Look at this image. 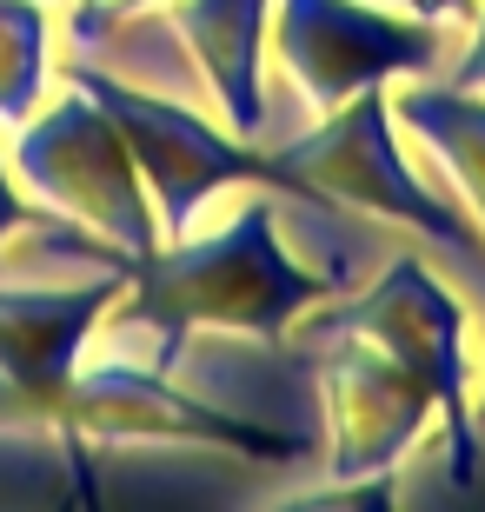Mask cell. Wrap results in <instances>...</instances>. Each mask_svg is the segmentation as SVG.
Returning <instances> with one entry per match:
<instances>
[{
    "mask_svg": "<svg viewBox=\"0 0 485 512\" xmlns=\"http://www.w3.org/2000/svg\"><path fill=\"white\" fill-rule=\"evenodd\" d=\"M60 80H74L107 107V120L120 127L133 167L153 193V213H160V233L180 240V233L200 227V213L220 200L226 187H273V160L266 147L240 140L213 107L180 94H160V87H140V80H120L100 60H67Z\"/></svg>",
    "mask_w": 485,
    "mask_h": 512,
    "instance_id": "obj_4",
    "label": "cell"
},
{
    "mask_svg": "<svg viewBox=\"0 0 485 512\" xmlns=\"http://www.w3.org/2000/svg\"><path fill=\"white\" fill-rule=\"evenodd\" d=\"M472 426H479V433H485V386H479V393H472Z\"/></svg>",
    "mask_w": 485,
    "mask_h": 512,
    "instance_id": "obj_17",
    "label": "cell"
},
{
    "mask_svg": "<svg viewBox=\"0 0 485 512\" xmlns=\"http://www.w3.org/2000/svg\"><path fill=\"white\" fill-rule=\"evenodd\" d=\"M392 114H399L412 147L426 153L432 180H446L485 240V94L452 87L446 74H419L392 94Z\"/></svg>",
    "mask_w": 485,
    "mask_h": 512,
    "instance_id": "obj_11",
    "label": "cell"
},
{
    "mask_svg": "<svg viewBox=\"0 0 485 512\" xmlns=\"http://www.w3.org/2000/svg\"><path fill=\"white\" fill-rule=\"evenodd\" d=\"M60 213H47L34 200V193L14 180V167H7V147H0V247L14 240V233H54Z\"/></svg>",
    "mask_w": 485,
    "mask_h": 512,
    "instance_id": "obj_13",
    "label": "cell"
},
{
    "mask_svg": "<svg viewBox=\"0 0 485 512\" xmlns=\"http://www.w3.org/2000/svg\"><path fill=\"white\" fill-rule=\"evenodd\" d=\"M7 167L47 213L74 220L80 233H94L107 247H120L133 266L147 260L153 247H167L153 193L133 167L120 127L107 120L87 87L67 80V94L40 100L34 120H20L7 133Z\"/></svg>",
    "mask_w": 485,
    "mask_h": 512,
    "instance_id": "obj_3",
    "label": "cell"
},
{
    "mask_svg": "<svg viewBox=\"0 0 485 512\" xmlns=\"http://www.w3.org/2000/svg\"><path fill=\"white\" fill-rule=\"evenodd\" d=\"M54 80V0H0V133L34 120Z\"/></svg>",
    "mask_w": 485,
    "mask_h": 512,
    "instance_id": "obj_12",
    "label": "cell"
},
{
    "mask_svg": "<svg viewBox=\"0 0 485 512\" xmlns=\"http://www.w3.org/2000/svg\"><path fill=\"white\" fill-rule=\"evenodd\" d=\"M54 7H74V0H54Z\"/></svg>",
    "mask_w": 485,
    "mask_h": 512,
    "instance_id": "obj_18",
    "label": "cell"
},
{
    "mask_svg": "<svg viewBox=\"0 0 485 512\" xmlns=\"http://www.w3.org/2000/svg\"><path fill=\"white\" fill-rule=\"evenodd\" d=\"M0 433H47L54 439V413H47L34 393H20L7 373H0Z\"/></svg>",
    "mask_w": 485,
    "mask_h": 512,
    "instance_id": "obj_14",
    "label": "cell"
},
{
    "mask_svg": "<svg viewBox=\"0 0 485 512\" xmlns=\"http://www.w3.org/2000/svg\"><path fill=\"white\" fill-rule=\"evenodd\" d=\"M306 346H313L306 360H313L319 419H326V486L359 493V486L386 479L432 433L439 406H432L426 380L366 333L306 326Z\"/></svg>",
    "mask_w": 485,
    "mask_h": 512,
    "instance_id": "obj_8",
    "label": "cell"
},
{
    "mask_svg": "<svg viewBox=\"0 0 485 512\" xmlns=\"http://www.w3.org/2000/svg\"><path fill=\"white\" fill-rule=\"evenodd\" d=\"M439 74H446L452 87H479V94H485V0L472 7V20H466V47H459V60L439 67Z\"/></svg>",
    "mask_w": 485,
    "mask_h": 512,
    "instance_id": "obj_15",
    "label": "cell"
},
{
    "mask_svg": "<svg viewBox=\"0 0 485 512\" xmlns=\"http://www.w3.org/2000/svg\"><path fill=\"white\" fill-rule=\"evenodd\" d=\"M173 34L187 47L206 100L240 140H260L266 127V27L273 0H160Z\"/></svg>",
    "mask_w": 485,
    "mask_h": 512,
    "instance_id": "obj_10",
    "label": "cell"
},
{
    "mask_svg": "<svg viewBox=\"0 0 485 512\" xmlns=\"http://www.w3.org/2000/svg\"><path fill=\"white\" fill-rule=\"evenodd\" d=\"M299 326L366 333L399 366H412L426 380L432 406H439L452 479L472 486V466H479V426H472V313L459 300V286L439 280L419 253H399L392 266L373 273L366 293H353V300H339V306L319 300Z\"/></svg>",
    "mask_w": 485,
    "mask_h": 512,
    "instance_id": "obj_5",
    "label": "cell"
},
{
    "mask_svg": "<svg viewBox=\"0 0 485 512\" xmlns=\"http://www.w3.org/2000/svg\"><path fill=\"white\" fill-rule=\"evenodd\" d=\"M266 54L313 114H333L359 87H392L446 67V27L379 0H273Z\"/></svg>",
    "mask_w": 485,
    "mask_h": 512,
    "instance_id": "obj_7",
    "label": "cell"
},
{
    "mask_svg": "<svg viewBox=\"0 0 485 512\" xmlns=\"http://www.w3.org/2000/svg\"><path fill=\"white\" fill-rule=\"evenodd\" d=\"M60 446L80 453L87 446H213V453H246V459H299L306 439H286L273 426H253L233 406H206L200 393L180 386L147 360H80L74 380L60 386Z\"/></svg>",
    "mask_w": 485,
    "mask_h": 512,
    "instance_id": "obj_6",
    "label": "cell"
},
{
    "mask_svg": "<svg viewBox=\"0 0 485 512\" xmlns=\"http://www.w3.org/2000/svg\"><path fill=\"white\" fill-rule=\"evenodd\" d=\"M333 273L299 266L280 240L273 193H246L220 227L180 233L127 273L120 300L107 306V333L127 360L167 373L187 333H240L280 346L319 300H333Z\"/></svg>",
    "mask_w": 485,
    "mask_h": 512,
    "instance_id": "obj_1",
    "label": "cell"
},
{
    "mask_svg": "<svg viewBox=\"0 0 485 512\" xmlns=\"http://www.w3.org/2000/svg\"><path fill=\"white\" fill-rule=\"evenodd\" d=\"M133 266H94L87 280L40 286V280H0V373L34 393L47 413L60 406V386L87 360L107 306L120 300ZM60 433V419H54Z\"/></svg>",
    "mask_w": 485,
    "mask_h": 512,
    "instance_id": "obj_9",
    "label": "cell"
},
{
    "mask_svg": "<svg viewBox=\"0 0 485 512\" xmlns=\"http://www.w3.org/2000/svg\"><path fill=\"white\" fill-rule=\"evenodd\" d=\"M266 160H273V193H306V200L373 213V220L419 233L426 247L466 260L472 273L485 266V240L466 220V207L446 193V180L412 167L399 114H392V87H359L353 100H339L333 114H319L299 140L273 147Z\"/></svg>",
    "mask_w": 485,
    "mask_h": 512,
    "instance_id": "obj_2",
    "label": "cell"
},
{
    "mask_svg": "<svg viewBox=\"0 0 485 512\" xmlns=\"http://www.w3.org/2000/svg\"><path fill=\"white\" fill-rule=\"evenodd\" d=\"M379 7H399V14H419V20H439V27H466L479 0H379Z\"/></svg>",
    "mask_w": 485,
    "mask_h": 512,
    "instance_id": "obj_16",
    "label": "cell"
}]
</instances>
